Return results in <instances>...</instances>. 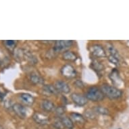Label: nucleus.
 Listing matches in <instances>:
<instances>
[{
	"label": "nucleus",
	"instance_id": "obj_19",
	"mask_svg": "<svg viewBox=\"0 0 129 129\" xmlns=\"http://www.w3.org/2000/svg\"><path fill=\"white\" fill-rule=\"evenodd\" d=\"M43 90L45 92L49 93V94H53V95H57L58 92L55 89V87L54 86L51 85H44L43 87Z\"/></svg>",
	"mask_w": 129,
	"mask_h": 129
},
{
	"label": "nucleus",
	"instance_id": "obj_12",
	"mask_svg": "<svg viewBox=\"0 0 129 129\" xmlns=\"http://www.w3.org/2000/svg\"><path fill=\"white\" fill-rule=\"evenodd\" d=\"M62 58L66 61H74L77 59V55L74 52L71 51H64L62 55Z\"/></svg>",
	"mask_w": 129,
	"mask_h": 129
},
{
	"label": "nucleus",
	"instance_id": "obj_25",
	"mask_svg": "<svg viewBox=\"0 0 129 129\" xmlns=\"http://www.w3.org/2000/svg\"><path fill=\"white\" fill-rule=\"evenodd\" d=\"M2 98H3V95H2V93L0 92V102L2 100Z\"/></svg>",
	"mask_w": 129,
	"mask_h": 129
},
{
	"label": "nucleus",
	"instance_id": "obj_5",
	"mask_svg": "<svg viewBox=\"0 0 129 129\" xmlns=\"http://www.w3.org/2000/svg\"><path fill=\"white\" fill-rule=\"evenodd\" d=\"M90 51L91 54L95 57H105L106 56V52L104 47L100 45H93L90 47Z\"/></svg>",
	"mask_w": 129,
	"mask_h": 129
},
{
	"label": "nucleus",
	"instance_id": "obj_27",
	"mask_svg": "<svg viewBox=\"0 0 129 129\" xmlns=\"http://www.w3.org/2000/svg\"><path fill=\"white\" fill-rule=\"evenodd\" d=\"M0 129H3V128H0Z\"/></svg>",
	"mask_w": 129,
	"mask_h": 129
},
{
	"label": "nucleus",
	"instance_id": "obj_28",
	"mask_svg": "<svg viewBox=\"0 0 129 129\" xmlns=\"http://www.w3.org/2000/svg\"><path fill=\"white\" fill-rule=\"evenodd\" d=\"M119 129H120V128H119Z\"/></svg>",
	"mask_w": 129,
	"mask_h": 129
},
{
	"label": "nucleus",
	"instance_id": "obj_7",
	"mask_svg": "<svg viewBox=\"0 0 129 129\" xmlns=\"http://www.w3.org/2000/svg\"><path fill=\"white\" fill-rule=\"evenodd\" d=\"M54 87L57 91L58 93L67 94L70 91V87L68 83L64 82L63 80H57L54 84Z\"/></svg>",
	"mask_w": 129,
	"mask_h": 129
},
{
	"label": "nucleus",
	"instance_id": "obj_18",
	"mask_svg": "<svg viewBox=\"0 0 129 129\" xmlns=\"http://www.w3.org/2000/svg\"><path fill=\"white\" fill-rule=\"evenodd\" d=\"M93 110L96 114H100L103 115L109 114V110L107 108L102 107V106H95Z\"/></svg>",
	"mask_w": 129,
	"mask_h": 129
},
{
	"label": "nucleus",
	"instance_id": "obj_21",
	"mask_svg": "<svg viewBox=\"0 0 129 129\" xmlns=\"http://www.w3.org/2000/svg\"><path fill=\"white\" fill-rule=\"evenodd\" d=\"M95 114L96 113L93 111V110H88L87 111H85V116H86V118H95Z\"/></svg>",
	"mask_w": 129,
	"mask_h": 129
},
{
	"label": "nucleus",
	"instance_id": "obj_15",
	"mask_svg": "<svg viewBox=\"0 0 129 129\" xmlns=\"http://www.w3.org/2000/svg\"><path fill=\"white\" fill-rule=\"evenodd\" d=\"M30 80L34 85H43L44 83V79L37 74H32L30 76Z\"/></svg>",
	"mask_w": 129,
	"mask_h": 129
},
{
	"label": "nucleus",
	"instance_id": "obj_8",
	"mask_svg": "<svg viewBox=\"0 0 129 129\" xmlns=\"http://www.w3.org/2000/svg\"><path fill=\"white\" fill-rule=\"evenodd\" d=\"M71 99H72V102H74V104H76V106H84L87 104V100L85 96H83L81 94L79 93H74L71 95Z\"/></svg>",
	"mask_w": 129,
	"mask_h": 129
},
{
	"label": "nucleus",
	"instance_id": "obj_6",
	"mask_svg": "<svg viewBox=\"0 0 129 129\" xmlns=\"http://www.w3.org/2000/svg\"><path fill=\"white\" fill-rule=\"evenodd\" d=\"M33 118L38 124L40 125H46L49 122V117L48 115L40 113V112H36L33 116Z\"/></svg>",
	"mask_w": 129,
	"mask_h": 129
},
{
	"label": "nucleus",
	"instance_id": "obj_23",
	"mask_svg": "<svg viewBox=\"0 0 129 129\" xmlns=\"http://www.w3.org/2000/svg\"><path fill=\"white\" fill-rule=\"evenodd\" d=\"M55 112L57 115H59V116H61L64 113V109H63L62 107H57L56 109H55Z\"/></svg>",
	"mask_w": 129,
	"mask_h": 129
},
{
	"label": "nucleus",
	"instance_id": "obj_4",
	"mask_svg": "<svg viewBox=\"0 0 129 129\" xmlns=\"http://www.w3.org/2000/svg\"><path fill=\"white\" fill-rule=\"evenodd\" d=\"M61 74L65 78H73L76 76V72L72 65L66 64L61 68Z\"/></svg>",
	"mask_w": 129,
	"mask_h": 129
},
{
	"label": "nucleus",
	"instance_id": "obj_2",
	"mask_svg": "<svg viewBox=\"0 0 129 129\" xmlns=\"http://www.w3.org/2000/svg\"><path fill=\"white\" fill-rule=\"evenodd\" d=\"M85 97L88 100L93 102L102 101L105 98L101 89L97 87H91L87 89Z\"/></svg>",
	"mask_w": 129,
	"mask_h": 129
},
{
	"label": "nucleus",
	"instance_id": "obj_16",
	"mask_svg": "<svg viewBox=\"0 0 129 129\" xmlns=\"http://www.w3.org/2000/svg\"><path fill=\"white\" fill-rule=\"evenodd\" d=\"M110 77L112 80V83H114V85H118L120 82H121V79L119 76V73L118 71L116 69L114 70H112V72L110 73Z\"/></svg>",
	"mask_w": 129,
	"mask_h": 129
},
{
	"label": "nucleus",
	"instance_id": "obj_20",
	"mask_svg": "<svg viewBox=\"0 0 129 129\" xmlns=\"http://www.w3.org/2000/svg\"><path fill=\"white\" fill-rule=\"evenodd\" d=\"M4 45L8 49H14L16 45V41L13 40H6L4 41Z\"/></svg>",
	"mask_w": 129,
	"mask_h": 129
},
{
	"label": "nucleus",
	"instance_id": "obj_11",
	"mask_svg": "<svg viewBox=\"0 0 129 129\" xmlns=\"http://www.w3.org/2000/svg\"><path fill=\"white\" fill-rule=\"evenodd\" d=\"M70 119L72 120L73 123L79 124H83L85 122V118L78 113H71L70 114Z\"/></svg>",
	"mask_w": 129,
	"mask_h": 129
},
{
	"label": "nucleus",
	"instance_id": "obj_1",
	"mask_svg": "<svg viewBox=\"0 0 129 129\" xmlns=\"http://www.w3.org/2000/svg\"><path fill=\"white\" fill-rule=\"evenodd\" d=\"M102 93H104V96H106L110 100H115L120 98L122 95V92L119 89L114 86L109 85H103L101 87Z\"/></svg>",
	"mask_w": 129,
	"mask_h": 129
},
{
	"label": "nucleus",
	"instance_id": "obj_26",
	"mask_svg": "<svg viewBox=\"0 0 129 129\" xmlns=\"http://www.w3.org/2000/svg\"><path fill=\"white\" fill-rule=\"evenodd\" d=\"M1 61H2V59H1V57H0V63H1Z\"/></svg>",
	"mask_w": 129,
	"mask_h": 129
},
{
	"label": "nucleus",
	"instance_id": "obj_14",
	"mask_svg": "<svg viewBox=\"0 0 129 129\" xmlns=\"http://www.w3.org/2000/svg\"><path fill=\"white\" fill-rule=\"evenodd\" d=\"M59 118L61 120V122L64 127H66L68 129H72L74 127V123L69 117L61 116L59 117Z\"/></svg>",
	"mask_w": 129,
	"mask_h": 129
},
{
	"label": "nucleus",
	"instance_id": "obj_17",
	"mask_svg": "<svg viewBox=\"0 0 129 129\" xmlns=\"http://www.w3.org/2000/svg\"><path fill=\"white\" fill-rule=\"evenodd\" d=\"M91 66L93 68V70H95L98 73L102 72L104 69V66L97 60H93L92 63H91Z\"/></svg>",
	"mask_w": 129,
	"mask_h": 129
},
{
	"label": "nucleus",
	"instance_id": "obj_13",
	"mask_svg": "<svg viewBox=\"0 0 129 129\" xmlns=\"http://www.w3.org/2000/svg\"><path fill=\"white\" fill-rule=\"evenodd\" d=\"M41 107L46 112H52L55 109V105L49 100H45L41 102Z\"/></svg>",
	"mask_w": 129,
	"mask_h": 129
},
{
	"label": "nucleus",
	"instance_id": "obj_10",
	"mask_svg": "<svg viewBox=\"0 0 129 129\" xmlns=\"http://www.w3.org/2000/svg\"><path fill=\"white\" fill-rule=\"evenodd\" d=\"M20 99L26 106H33L35 103V98L29 93H21L20 95Z\"/></svg>",
	"mask_w": 129,
	"mask_h": 129
},
{
	"label": "nucleus",
	"instance_id": "obj_9",
	"mask_svg": "<svg viewBox=\"0 0 129 129\" xmlns=\"http://www.w3.org/2000/svg\"><path fill=\"white\" fill-rule=\"evenodd\" d=\"M13 111L20 118H24L26 116V109L20 104H14L12 106Z\"/></svg>",
	"mask_w": 129,
	"mask_h": 129
},
{
	"label": "nucleus",
	"instance_id": "obj_3",
	"mask_svg": "<svg viewBox=\"0 0 129 129\" xmlns=\"http://www.w3.org/2000/svg\"><path fill=\"white\" fill-rule=\"evenodd\" d=\"M74 41L71 40L55 41L53 46V51L55 52H60L70 48L72 46Z\"/></svg>",
	"mask_w": 129,
	"mask_h": 129
},
{
	"label": "nucleus",
	"instance_id": "obj_22",
	"mask_svg": "<svg viewBox=\"0 0 129 129\" xmlns=\"http://www.w3.org/2000/svg\"><path fill=\"white\" fill-rule=\"evenodd\" d=\"M53 126H54V127H55V128L57 129H63V128H64L60 118L57 119V120H55V122H53Z\"/></svg>",
	"mask_w": 129,
	"mask_h": 129
},
{
	"label": "nucleus",
	"instance_id": "obj_24",
	"mask_svg": "<svg viewBox=\"0 0 129 129\" xmlns=\"http://www.w3.org/2000/svg\"><path fill=\"white\" fill-rule=\"evenodd\" d=\"M74 85H75L76 87H78V88H80V89H82V88L84 87V84H83V82L80 80H76V81L74 82Z\"/></svg>",
	"mask_w": 129,
	"mask_h": 129
}]
</instances>
